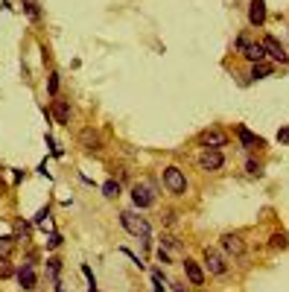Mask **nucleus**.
Instances as JSON below:
<instances>
[{
    "label": "nucleus",
    "instance_id": "nucleus-16",
    "mask_svg": "<svg viewBox=\"0 0 289 292\" xmlns=\"http://www.w3.org/2000/svg\"><path fill=\"white\" fill-rule=\"evenodd\" d=\"M12 251H15V237H0V257L9 260Z\"/></svg>",
    "mask_w": 289,
    "mask_h": 292
},
{
    "label": "nucleus",
    "instance_id": "nucleus-7",
    "mask_svg": "<svg viewBox=\"0 0 289 292\" xmlns=\"http://www.w3.org/2000/svg\"><path fill=\"white\" fill-rule=\"evenodd\" d=\"M222 164H225V158H222L219 149H205L202 155H199V167H202V170H208V173L222 170Z\"/></svg>",
    "mask_w": 289,
    "mask_h": 292
},
{
    "label": "nucleus",
    "instance_id": "nucleus-2",
    "mask_svg": "<svg viewBox=\"0 0 289 292\" xmlns=\"http://www.w3.org/2000/svg\"><path fill=\"white\" fill-rule=\"evenodd\" d=\"M155 199H158V193H155V184H152V181H138V184L132 187V202H135L138 208H152Z\"/></svg>",
    "mask_w": 289,
    "mask_h": 292
},
{
    "label": "nucleus",
    "instance_id": "nucleus-15",
    "mask_svg": "<svg viewBox=\"0 0 289 292\" xmlns=\"http://www.w3.org/2000/svg\"><path fill=\"white\" fill-rule=\"evenodd\" d=\"M18 283H21L23 289H33V286H35V272H33V266H29V263L18 269Z\"/></svg>",
    "mask_w": 289,
    "mask_h": 292
},
{
    "label": "nucleus",
    "instance_id": "nucleus-1",
    "mask_svg": "<svg viewBox=\"0 0 289 292\" xmlns=\"http://www.w3.org/2000/svg\"><path fill=\"white\" fill-rule=\"evenodd\" d=\"M120 222H123V228H126L132 237H149V222L138 216L135 210H123L120 213Z\"/></svg>",
    "mask_w": 289,
    "mask_h": 292
},
{
    "label": "nucleus",
    "instance_id": "nucleus-21",
    "mask_svg": "<svg viewBox=\"0 0 289 292\" xmlns=\"http://www.w3.org/2000/svg\"><path fill=\"white\" fill-rule=\"evenodd\" d=\"M47 263H50V275L56 278V275H58V269H61V260H58V257H53V260H47Z\"/></svg>",
    "mask_w": 289,
    "mask_h": 292
},
{
    "label": "nucleus",
    "instance_id": "nucleus-6",
    "mask_svg": "<svg viewBox=\"0 0 289 292\" xmlns=\"http://www.w3.org/2000/svg\"><path fill=\"white\" fill-rule=\"evenodd\" d=\"M199 140H202L205 149H219V146L228 143V135H225L222 128H205V132L199 135Z\"/></svg>",
    "mask_w": 289,
    "mask_h": 292
},
{
    "label": "nucleus",
    "instance_id": "nucleus-5",
    "mask_svg": "<svg viewBox=\"0 0 289 292\" xmlns=\"http://www.w3.org/2000/svg\"><path fill=\"white\" fill-rule=\"evenodd\" d=\"M76 140H79V146L85 152H100V149H103V138H100V132H97V128H91V126L82 128Z\"/></svg>",
    "mask_w": 289,
    "mask_h": 292
},
{
    "label": "nucleus",
    "instance_id": "nucleus-11",
    "mask_svg": "<svg viewBox=\"0 0 289 292\" xmlns=\"http://www.w3.org/2000/svg\"><path fill=\"white\" fill-rule=\"evenodd\" d=\"M248 21H251V26H263V21H266V3H263V0H251Z\"/></svg>",
    "mask_w": 289,
    "mask_h": 292
},
{
    "label": "nucleus",
    "instance_id": "nucleus-24",
    "mask_svg": "<svg viewBox=\"0 0 289 292\" xmlns=\"http://www.w3.org/2000/svg\"><path fill=\"white\" fill-rule=\"evenodd\" d=\"M58 91V73H50V93Z\"/></svg>",
    "mask_w": 289,
    "mask_h": 292
},
{
    "label": "nucleus",
    "instance_id": "nucleus-10",
    "mask_svg": "<svg viewBox=\"0 0 289 292\" xmlns=\"http://www.w3.org/2000/svg\"><path fill=\"white\" fill-rule=\"evenodd\" d=\"M260 44H263V50H266V53H269L272 58H275V61H286V50H283V44H280L278 38L266 35V38H263Z\"/></svg>",
    "mask_w": 289,
    "mask_h": 292
},
{
    "label": "nucleus",
    "instance_id": "nucleus-28",
    "mask_svg": "<svg viewBox=\"0 0 289 292\" xmlns=\"http://www.w3.org/2000/svg\"><path fill=\"white\" fill-rule=\"evenodd\" d=\"M158 260H161V263H170V254L164 251V245H161V248H158Z\"/></svg>",
    "mask_w": 289,
    "mask_h": 292
},
{
    "label": "nucleus",
    "instance_id": "nucleus-26",
    "mask_svg": "<svg viewBox=\"0 0 289 292\" xmlns=\"http://www.w3.org/2000/svg\"><path fill=\"white\" fill-rule=\"evenodd\" d=\"M164 245H170V248H181V245H178V240H175V237H164Z\"/></svg>",
    "mask_w": 289,
    "mask_h": 292
},
{
    "label": "nucleus",
    "instance_id": "nucleus-12",
    "mask_svg": "<svg viewBox=\"0 0 289 292\" xmlns=\"http://www.w3.org/2000/svg\"><path fill=\"white\" fill-rule=\"evenodd\" d=\"M237 135H240V143H243L245 149H260V146H263V138H257L254 132H248L245 126L237 128Z\"/></svg>",
    "mask_w": 289,
    "mask_h": 292
},
{
    "label": "nucleus",
    "instance_id": "nucleus-20",
    "mask_svg": "<svg viewBox=\"0 0 289 292\" xmlns=\"http://www.w3.org/2000/svg\"><path fill=\"white\" fill-rule=\"evenodd\" d=\"M245 173L248 175H263V167H260L254 158H248V161H245Z\"/></svg>",
    "mask_w": 289,
    "mask_h": 292
},
{
    "label": "nucleus",
    "instance_id": "nucleus-4",
    "mask_svg": "<svg viewBox=\"0 0 289 292\" xmlns=\"http://www.w3.org/2000/svg\"><path fill=\"white\" fill-rule=\"evenodd\" d=\"M237 47H240V53H243L251 64H254V61H263V56H266L263 44H254V41H251V35H245V33L237 38Z\"/></svg>",
    "mask_w": 289,
    "mask_h": 292
},
{
    "label": "nucleus",
    "instance_id": "nucleus-27",
    "mask_svg": "<svg viewBox=\"0 0 289 292\" xmlns=\"http://www.w3.org/2000/svg\"><path fill=\"white\" fill-rule=\"evenodd\" d=\"M58 243H61V237H58V234H53V237H50V240H47V245H50V248H56Z\"/></svg>",
    "mask_w": 289,
    "mask_h": 292
},
{
    "label": "nucleus",
    "instance_id": "nucleus-25",
    "mask_svg": "<svg viewBox=\"0 0 289 292\" xmlns=\"http://www.w3.org/2000/svg\"><path fill=\"white\" fill-rule=\"evenodd\" d=\"M278 140H280V143H289V126H283L278 132Z\"/></svg>",
    "mask_w": 289,
    "mask_h": 292
},
{
    "label": "nucleus",
    "instance_id": "nucleus-23",
    "mask_svg": "<svg viewBox=\"0 0 289 292\" xmlns=\"http://www.w3.org/2000/svg\"><path fill=\"white\" fill-rule=\"evenodd\" d=\"M9 275H12V266L3 260V257H0V278H9Z\"/></svg>",
    "mask_w": 289,
    "mask_h": 292
},
{
    "label": "nucleus",
    "instance_id": "nucleus-17",
    "mask_svg": "<svg viewBox=\"0 0 289 292\" xmlns=\"http://www.w3.org/2000/svg\"><path fill=\"white\" fill-rule=\"evenodd\" d=\"M269 73H272V68L263 64V61H254V64H251V79H263V76H269Z\"/></svg>",
    "mask_w": 289,
    "mask_h": 292
},
{
    "label": "nucleus",
    "instance_id": "nucleus-14",
    "mask_svg": "<svg viewBox=\"0 0 289 292\" xmlns=\"http://www.w3.org/2000/svg\"><path fill=\"white\" fill-rule=\"evenodd\" d=\"M53 117H56L58 126L70 123V103H65V100H56V103H53Z\"/></svg>",
    "mask_w": 289,
    "mask_h": 292
},
{
    "label": "nucleus",
    "instance_id": "nucleus-18",
    "mask_svg": "<svg viewBox=\"0 0 289 292\" xmlns=\"http://www.w3.org/2000/svg\"><path fill=\"white\" fill-rule=\"evenodd\" d=\"M269 245H272V248H286V245H289V237H286L283 231H280V234H272Z\"/></svg>",
    "mask_w": 289,
    "mask_h": 292
},
{
    "label": "nucleus",
    "instance_id": "nucleus-29",
    "mask_svg": "<svg viewBox=\"0 0 289 292\" xmlns=\"http://www.w3.org/2000/svg\"><path fill=\"white\" fill-rule=\"evenodd\" d=\"M0 196H3V181H0Z\"/></svg>",
    "mask_w": 289,
    "mask_h": 292
},
{
    "label": "nucleus",
    "instance_id": "nucleus-3",
    "mask_svg": "<svg viewBox=\"0 0 289 292\" xmlns=\"http://www.w3.org/2000/svg\"><path fill=\"white\" fill-rule=\"evenodd\" d=\"M164 187H167L173 196H184V190H187L184 173H181L178 167H167V170H164Z\"/></svg>",
    "mask_w": 289,
    "mask_h": 292
},
{
    "label": "nucleus",
    "instance_id": "nucleus-22",
    "mask_svg": "<svg viewBox=\"0 0 289 292\" xmlns=\"http://www.w3.org/2000/svg\"><path fill=\"white\" fill-rule=\"evenodd\" d=\"M23 9L29 12V18H33V21L38 18V6H35V0H26V6H23Z\"/></svg>",
    "mask_w": 289,
    "mask_h": 292
},
{
    "label": "nucleus",
    "instance_id": "nucleus-13",
    "mask_svg": "<svg viewBox=\"0 0 289 292\" xmlns=\"http://www.w3.org/2000/svg\"><path fill=\"white\" fill-rule=\"evenodd\" d=\"M184 272H187V278H190V283H196V286L205 283V272L199 269L196 260H190V257H187V260H184Z\"/></svg>",
    "mask_w": 289,
    "mask_h": 292
},
{
    "label": "nucleus",
    "instance_id": "nucleus-8",
    "mask_svg": "<svg viewBox=\"0 0 289 292\" xmlns=\"http://www.w3.org/2000/svg\"><path fill=\"white\" fill-rule=\"evenodd\" d=\"M205 263H208L210 275H225L228 272V263H225V257L216 248H205Z\"/></svg>",
    "mask_w": 289,
    "mask_h": 292
},
{
    "label": "nucleus",
    "instance_id": "nucleus-19",
    "mask_svg": "<svg viewBox=\"0 0 289 292\" xmlns=\"http://www.w3.org/2000/svg\"><path fill=\"white\" fill-rule=\"evenodd\" d=\"M103 193H105L108 199H117V196H120V181H105V184H103Z\"/></svg>",
    "mask_w": 289,
    "mask_h": 292
},
{
    "label": "nucleus",
    "instance_id": "nucleus-9",
    "mask_svg": "<svg viewBox=\"0 0 289 292\" xmlns=\"http://www.w3.org/2000/svg\"><path fill=\"white\" fill-rule=\"evenodd\" d=\"M222 248L234 257H243L245 254V243L240 234H222Z\"/></svg>",
    "mask_w": 289,
    "mask_h": 292
}]
</instances>
